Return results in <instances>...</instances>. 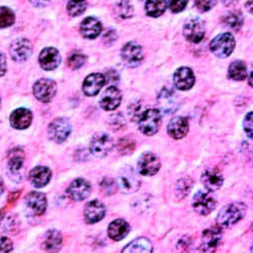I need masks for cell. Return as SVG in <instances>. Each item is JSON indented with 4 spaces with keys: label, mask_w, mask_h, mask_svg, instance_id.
<instances>
[{
    "label": "cell",
    "mask_w": 253,
    "mask_h": 253,
    "mask_svg": "<svg viewBox=\"0 0 253 253\" xmlns=\"http://www.w3.org/2000/svg\"><path fill=\"white\" fill-rule=\"evenodd\" d=\"M247 213V206L241 202H234L224 206L217 216V224L220 228H231L240 222Z\"/></svg>",
    "instance_id": "cell-1"
},
{
    "label": "cell",
    "mask_w": 253,
    "mask_h": 253,
    "mask_svg": "<svg viewBox=\"0 0 253 253\" xmlns=\"http://www.w3.org/2000/svg\"><path fill=\"white\" fill-rule=\"evenodd\" d=\"M116 181L118 187L124 194H133L138 191L141 185L140 178L138 177L135 170L130 166L122 168L118 173Z\"/></svg>",
    "instance_id": "cell-2"
},
{
    "label": "cell",
    "mask_w": 253,
    "mask_h": 253,
    "mask_svg": "<svg viewBox=\"0 0 253 253\" xmlns=\"http://www.w3.org/2000/svg\"><path fill=\"white\" fill-rule=\"evenodd\" d=\"M139 129L147 136H152L156 134L161 126V114L158 110L149 109L143 112L139 120Z\"/></svg>",
    "instance_id": "cell-3"
},
{
    "label": "cell",
    "mask_w": 253,
    "mask_h": 253,
    "mask_svg": "<svg viewBox=\"0 0 253 253\" xmlns=\"http://www.w3.org/2000/svg\"><path fill=\"white\" fill-rule=\"evenodd\" d=\"M235 48V39L230 33H224L217 36L210 44V49L216 57L227 58Z\"/></svg>",
    "instance_id": "cell-4"
},
{
    "label": "cell",
    "mask_w": 253,
    "mask_h": 253,
    "mask_svg": "<svg viewBox=\"0 0 253 253\" xmlns=\"http://www.w3.org/2000/svg\"><path fill=\"white\" fill-rule=\"evenodd\" d=\"M114 148L113 138L105 133H97L93 136L89 149L92 155L98 158L107 156Z\"/></svg>",
    "instance_id": "cell-5"
},
{
    "label": "cell",
    "mask_w": 253,
    "mask_h": 253,
    "mask_svg": "<svg viewBox=\"0 0 253 253\" xmlns=\"http://www.w3.org/2000/svg\"><path fill=\"white\" fill-rule=\"evenodd\" d=\"M138 172L144 176L155 175L161 167L159 157L152 152L143 153L138 160Z\"/></svg>",
    "instance_id": "cell-6"
},
{
    "label": "cell",
    "mask_w": 253,
    "mask_h": 253,
    "mask_svg": "<svg viewBox=\"0 0 253 253\" xmlns=\"http://www.w3.org/2000/svg\"><path fill=\"white\" fill-rule=\"evenodd\" d=\"M193 208L195 212L201 216H208L216 208L214 197L204 191H199L193 198Z\"/></svg>",
    "instance_id": "cell-7"
},
{
    "label": "cell",
    "mask_w": 253,
    "mask_h": 253,
    "mask_svg": "<svg viewBox=\"0 0 253 253\" xmlns=\"http://www.w3.org/2000/svg\"><path fill=\"white\" fill-rule=\"evenodd\" d=\"M33 91L38 100L47 103L52 101L55 97L57 93V85L53 80L43 78L35 83Z\"/></svg>",
    "instance_id": "cell-8"
},
{
    "label": "cell",
    "mask_w": 253,
    "mask_h": 253,
    "mask_svg": "<svg viewBox=\"0 0 253 253\" xmlns=\"http://www.w3.org/2000/svg\"><path fill=\"white\" fill-rule=\"evenodd\" d=\"M71 133V125L68 120L58 118L54 120L48 128V135L56 143H63L67 140Z\"/></svg>",
    "instance_id": "cell-9"
},
{
    "label": "cell",
    "mask_w": 253,
    "mask_h": 253,
    "mask_svg": "<svg viewBox=\"0 0 253 253\" xmlns=\"http://www.w3.org/2000/svg\"><path fill=\"white\" fill-rule=\"evenodd\" d=\"M121 56L125 64L131 68L139 66L144 58L142 47L136 42L126 44L122 49Z\"/></svg>",
    "instance_id": "cell-10"
},
{
    "label": "cell",
    "mask_w": 253,
    "mask_h": 253,
    "mask_svg": "<svg viewBox=\"0 0 253 253\" xmlns=\"http://www.w3.org/2000/svg\"><path fill=\"white\" fill-rule=\"evenodd\" d=\"M25 161V153L20 148H14L9 151L7 156V168L9 176L13 181H19L22 178V171Z\"/></svg>",
    "instance_id": "cell-11"
},
{
    "label": "cell",
    "mask_w": 253,
    "mask_h": 253,
    "mask_svg": "<svg viewBox=\"0 0 253 253\" xmlns=\"http://www.w3.org/2000/svg\"><path fill=\"white\" fill-rule=\"evenodd\" d=\"M206 26L201 18H192L185 23L183 27V36L192 43H200L205 38Z\"/></svg>",
    "instance_id": "cell-12"
},
{
    "label": "cell",
    "mask_w": 253,
    "mask_h": 253,
    "mask_svg": "<svg viewBox=\"0 0 253 253\" xmlns=\"http://www.w3.org/2000/svg\"><path fill=\"white\" fill-rule=\"evenodd\" d=\"M9 53L13 61L25 62L30 58L33 53V45L28 39H16L10 45Z\"/></svg>",
    "instance_id": "cell-13"
},
{
    "label": "cell",
    "mask_w": 253,
    "mask_h": 253,
    "mask_svg": "<svg viewBox=\"0 0 253 253\" xmlns=\"http://www.w3.org/2000/svg\"><path fill=\"white\" fill-rule=\"evenodd\" d=\"M158 107L165 115L173 114L178 108V100L173 90L164 87L158 95Z\"/></svg>",
    "instance_id": "cell-14"
},
{
    "label": "cell",
    "mask_w": 253,
    "mask_h": 253,
    "mask_svg": "<svg viewBox=\"0 0 253 253\" xmlns=\"http://www.w3.org/2000/svg\"><path fill=\"white\" fill-rule=\"evenodd\" d=\"M91 193V184L83 178H77L71 182L67 189L69 198L75 202L85 200Z\"/></svg>",
    "instance_id": "cell-15"
},
{
    "label": "cell",
    "mask_w": 253,
    "mask_h": 253,
    "mask_svg": "<svg viewBox=\"0 0 253 253\" xmlns=\"http://www.w3.org/2000/svg\"><path fill=\"white\" fill-rule=\"evenodd\" d=\"M173 83L177 89L185 91L191 89L195 84V74L188 67L178 68L173 75Z\"/></svg>",
    "instance_id": "cell-16"
},
{
    "label": "cell",
    "mask_w": 253,
    "mask_h": 253,
    "mask_svg": "<svg viewBox=\"0 0 253 253\" xmlns=\"http://www.w3.org/2000/svg\"><path fill=\"white\" fill-rule=\"evenodd\" d=\"M39 62L41 67L46 71L55 70L61 63V56L57 49L55 48H45L41 52L39 57Z\"/></svg>",
    "instance_id": "cell-17"
},
{
    "label": "cell",
    "mask_w": 253,
    "mask_h": 253,
    "mask_svg": "<svg viewBox=\"0 0 253 253\" xmlns=\"http://www.w3.org/2000/svg\"><path fill=\"white\" fill-rule=\"evenodd\" d=\"M122 101V93L116 86H110L102 93L99 104L104 111L116 110Z\"/></svg>",
    "instance_id": "cell-18"
},
{
    "label": "cell",
    "mask_w": 253,
    "mask_h": 253,
    "mask_svg": "<svg viewBox=\"0 0 253 253\" xmlns=\"http://www.w3.org/2000/svg\"><path fill=\"white\" fill-rule=\"evenodd\" d=\"M26 205L33 214L41 216L47 210V198L43 193L32 192L26 197Z\"/></svg>",
    "instance_id": "cell-19"
},
{
    "label": "cell",
    "mask_w": 253,
    "mask_h": 253,
    "mask_svg": "<svg viewBox=\"0 0 253 253\" xmlns=\"http://www.w3.org/2000/svg\"><path fill=\"white\" fill-rule=\"evenodd\" d=\"M105 216V207L104 205L97 201H91L86 204L84 208V219L88 224H94L101 221Z\"/></svg>",
    "instance_id": "cell-20"
},
{
    "label": "cell",
    "mask_w": 253,
    "mask_h": 253,
    "mask_svg": "<svg viewBox=\"0 0 253 253\" xmlns=\"http://www.w3.org/2000/svg\"><path fill=\"white\" fill-rule=\"evenodd\" d=\"M189 130V124L184 117L173 118L167 126V133L171 138L180 140L185 137Z\"/></svg>",
    "instance_id": "cell-21"
},
{
    "label": "cell",
    "mask_w": 253,
    "mask_h": 253,
    "mask_svg": "<svg viewBox=\"0 0 253 253\" xmlns=\"http://www.w3.org/2000/svg\"><path fill=\"white\" fill-rule=\"evenodd\" d=\"M202 182L210 192H216L220 189L224 183V177L220 170L213 168L207 169L202 174Z\"/></svg>",
    "instance_id": "cell-22"
},
{
    "label": "cell",
    "mask_w": 253,
    "mask_h": 253,
    "mask_svg": "<svg viewBox=\"0 0 253 253\" xmlns=\"http://www.w3.org/2000/svg\"><path fill=\"white\" fill-rule=\"evenodd\" d=\"M105 84L104 75L100 73H93L87 76L83 82L82 89L83 92L87 96H94L96 95L102 86Z\"/></svg>",
    "instance_id": "cell-23"
},
{
    "label": "cell",
    "mask_w": 253,
    "mask_h": 253,
    "mask_svg": "<svg viewBox=\"0 0 253 253\" xmlns=\"http://www.w3.org/2000/svg\"><path fill=\"white\" fill-rule=\"evenodd\" d=\"M33 121V114L30 110L20 108L12 112L10 115V125L16 130L29 128Z\"/></svg>",
    "instance_id": "cell-24"
},
{
    "label": "cell",
    "mask_w": 253,
    "mask_h": 253,
    "mask_svg": "<svg viewBox=\"0 0 253 253\" xmlns=\"http://www.w3.org/2000/svg\"><path fill=\"white\" fill-rule=\"evenodd\" d=\"M63 244V237L60 232L56 229H51L43 237L42 247L48 253H57Z\"/></svg>",
    "instance_id": "cell-25"
},
{
    "label": "cell",
    "mask_w": 253,
    "mask_h": 253,
    "mask_svg": "<svg viewBox=\"0 0 253 253\" xmlns=\"http://www.w3.org/2000/svg\"><path fill=\"white\" fill-rule=\"evenodd\" d=\"M101 24L95 17L89 16L84 18L80 25V33L83 38L93 40L97 38L101 33Z\"/></svg>",
    "instance_id": "cell-26"
},
{
    "label": "cell",
    "mask_w": 253,
    "mask_h": 253,
    "mask_svg": "<svg viewBox=\"0 0 253 253\" xmlns=\"http://www.w3.org/2000/svg\"><path fill=\"white\" fill-rule=\"evenodd\" d=\"M52 177V171L48 167L37 166L30 172L31 183L38 188L46 186Z\"/></svg>",
    "instance_id": "cell-27"
},
{
    "label": "cell",
    "mask_w": 253,
    "mask_h": 253,
    "mask_svg": "<svg viewBox=\"0 0 253 253\" xmlns=\"http://www.w3.org/2000/svg\"><path fill=\"white\" fill-rule=\"evenodd\" d=\"M130 232V225L128 222L123 219H117L113 221L109 228H108V234L109 237L115 241H120L124 239Z\"/></svg>",
    "instance_id": "cell-28"
},
{
    "label": "cell",
    "mask_w": 253,
    "mask_h": 253,
    "mask_svg": "<svg viewBox=\"0 0 253 253\" xmlns=\"http://www.w3.org/2000/svg\"><path fill=\"white\" fill-rule=\"evenodd\" d=\"M153 246L149 239L139 237L126 245L122 253H152Z\"/></svg>",
    "instance_id": "cell-29"
},
{
    "label": "cell",
    "mask_w": 253,
    "mask_h": 253,
    "mask_svg": "<svg viewBox=\"0 0 253 253\" xmlns=\"http://www.w3.org/2000/svg\"><path fill=\"white\" fill-rule=\"evenodd\" d=\"M222 240V231L220 227H211L206 229L203 232L202 243L209 246L216 248L220 245Z\"/></svg>",
    "instance_id": "cell-30"
},
{
    "label": "cell",
    "mask_w": 253,
    "mask_h": 253,
    "mask_svg": "<svg viewBox=\"0 0 253 253\" xmlns=\"http://www.w3.org/2000/svg\"><path fill=\"white\" fill-rule=\"evenodd\" d=\"M228 76L232 80L236 81H242L247 76V68L244 64V62L240 60L233 61L230 64L228 68Z\"/></svg>",
    "instance_id": "cell-31"
},
{
    "label": "cell",
    "mask_w": 253,
    "mask_h": 253,
    "mask_svg": "<svg viewBox=\"0 0 253 253\" xmlns=\"http://www.w3.org/2000/svg\"><path fill=\"white\" fill-rule=\"evenodd\" d=\"M167 7L166 0H147L145 10L147 15L151 17H158L162 15Z\"/></svg>",
    "instance_id": "cell-32"
},
{
    "label": "cell",
    "mask_w": 253,
    "mask_h": 253,
    "mask_svg": "<svg viewBox=\"0 0 253 253\" xmlns=\"http://www.w3.org/2000/svg\"><path fill=\"white\" fill-rule=\"evenodd\" d=\"M194 181L191 177H182L177 180L174 188V195L177 200H183L192 191Z\"/></svg>",
    "instance_id": "cell-33"
},
{
    "label": "cell",
    "mask_w": 253,
    "mask_h": 253,
    "mask_svg": "<svg viewBox=\"0 0 253 253\" xmlns=\"http://www.w3.org/2000/svg\"><path fill=\"white\" fill-rule=\"evenodd\" d=\"M223 23L226 27L234 31H238L243 25V15L240 11H231L224 16Z\"/></svg>",
    "instance_id": "cell-34"
},
{
    "label": "cell",
    "mask_w": 253,
    "mask_h": 253,
    "mask_svg": "<svg viewBox=\"0 0 253 253\" xmlns=\"http://www.w3.org/2000/svg\"><path fill=\"white\" fill-rule=\"evenodd\" d=\"M115 11L119 17L126 19L133 15L134 7L129 0H120V1L116 4Z\"/></svg>",
    "instance_id": "cell-35"
},
{
    "label": "cell",
    "mask_w": 253,
    "mask_h": 253,
    "mask_svg": "<svg viewBox=\"0 0 253 253\" xmlns=\"http://www.w3.org/2000/svg\"><path fill=\"white\" fill-rule=\"evenodd\" d=\"M15 22V14L12 9L6 6L0 7V29L12 26Z\"/></svg>",
    "instance_id": "cell-36"
},
{
    "label": "cell",
    "mask_w": 253,
    "mask_h": 253,
    "mask_svg": "<svg viewBox=\"0 0 253 253\" xmlns=\"http://www.w3.org/2000/svg\"><path fill=\"white\" fill-rule=\"evenodd\" d=\"M86 6V0H69L67 3V11L71 16H78L85 11Z\"/></svg>",
    "instance_id": "cell-37"
},
{
    "label": "cell",
    "mask_w": 253,
    "mask_h": 253,
    "mask_svg": "<svg viewBox=\"0 0 253 253\" xmlns=\"http://www.w3.org/2000/svg\"><path fill=\"white\" fill-rule=\"evenodd\" d=\"M135 141L133 139L126 137L119 141L117 148L119 153H121L122 155H128L133 153V151L135 150Z\"/></svg>",
    "instance_id": "cell-38"
},
{
    "label": "cell",
    "mask_w": 253,
    "mask_h": 253,
    "mask_svg": "<svg viewBox=\"0 0 253 253\" xmlns=\"http://www.w3.org/2000/svg\"><path fill=\"white\" fill-rule=\"evenodd\" d=\"M117 188H118L117 181H115L112 178L105 177L100 182V189H101L102 194H104L105 196H112V195H114L117 192Z\"/></svg>",
    "instance_id": "cell-39"
},
{
    "label": "cell",
    "mask_w": 253,
    "mask_h": 253,
    "mask_svg": "<svg viewBox=\"0 0 253 253\" xmlns=\"http://www.w3.org/2000/svg\"><path fill=\"white\" fill-rule=\"evenodd\" d=\"M85 61H86V57L84 55H82V54H73L68 59V64H69V67L71 69L77 70V69L81 68L84 65Z\"/></svg>",
    "instance_id": "cell-40"
},
{
    "label": "cell",
    "mask_w": 253,
    "mask_h": 253,
    "mask_svg": "<svg viewBox=\"0 0 253 253\" xmlns=\"http://www.w3.org/2000/svg\"><path fill=\"white\" fill-rule=\"evenodd\" d=\"M217 3V0H195V4L197 8L202 11L206 12L212 9Z\"/></svg>",
    "instance_id": "cell-41"
},
{
    "label": "cell",
    "mask_w": 253,
    "mask_h": 253,
    "mask_svg": "<svg viewBox=\"0 0 253 253\" xmlns=\"http://www.w3.org/2000/svg\"><path fill=\"white\" fill-rule=\"evenodd\" d=\"M243 128L246 135L253 139V112L247 114L243 121Z\"/></svg>",
    "instance_id": "cell-42"
},
{
    "label": "cell",
    "mask_w": 253,
    "mask_h": 253,
    "mask_svg": "<svg viewBox=\"0 0 253 253\" xmlns=\"http://www.w3.org/2000/svg\"><path fill=\"white\" fill-rule=\"evenodd\" d=\"M187 5V0H168V7L174 13L182 11Z\"/></svg>",
    "instance_id": "cell-43"
},
{
    "label": "cell",
    "mask_w": 253,
    "mask_h": 253,
    "mask_svg": "<svg viewBox=\"0 0 253 253\" xmlns=\"http://www.w3.org/2000/svg\"><path fill=\"white\" fill-rule=\"evenodd\" d=\"M12 250V241L7 237H0V253H11Z\"/></svg>",
    "instance_id": "cell-44"
},
{
    "label": "cell",
    "mask_w": 253,
    "mask_h": 253,
    "mask_svg": "<svg viewBox=\"0 0 253 253\" xmlns=\"http://www.w3.org/2000/svg\"><path fill=\"white\" fill-rule=\"evenodd\" d=\"M111 126H113V128H114L115 130L123 129L124 126H126L125 118H124L121 114L114 115V116L111 118Z\"/></svg>",
    "instance_id": "cell-45"
},
{
    "label": "cell",
    "mask_w": 253,
    "mask_h": 253,
    "mask_svg": "<svg viewBox=\"0 0 253 253\" xmlns=\"http://www.w3.org/2000/svg\"><path fill=\"white\" fill-rule=\"evenodd\" d=\"M117 34L114 30H108L107 32H105L103 34V37H102V42L104 45L107 46H111L113 43H115V42L117 41Z\"/></svg>",
    "instance_id": "cell-46"
},
{
    "label": "cell",
    "mask_w": 253,
    "mask_h": 253,
    "mask_svg": "<svg viewBox=\"0 0 253 253\" xmlns=\"http://www.w3.org/2000/svg\"><path fill=\"white\" fill-rule=\"evenodd\" d=\"M7 70V64H6V57L4 53L0 51V77L3 76Z\"/></svg>",
    "instance_id": "cell-47"
},
{
    "label": "cell",
    "mask_w": 253,
    "mask_h": 253,
    "mask_svg": "<svg viewBox=\"0 0 253 253\" xmlns=\"http://www.w3.org/2000/svg\"><path fill=\"white\" fill-rule=\"evenodd\" d=\"M194 253H216V248H213V247H209L205 244H201L196 250Z\"/></svg>",
    "instance_id": "cell-48"
},
{
    "label": "cell",
    "mask_w": 253,
    "mask_h": 253,
    "mask_svg": "<svg viewBox=\"0 0 253 253\" xmlns=\"http://www.w3.org/2000/svg\"><path fill=\"white\" fill-rule=\"evenodd\" d=\"M104 78H105V80H107L105 82H118V80H119V76L116 71L108 72L107 76H104Z\"/></svg>",
    "instance_id": "cell-49"
},
{
    "label": "cell",
    "mask_w": 253,
    "mask_h": 253,
    "mask_svg": "<svg viewBox=\"0 0 253 253\" xmlns=\"http://www.w3.org/2000/svg\"><path fill=\"white\" fill-rule=\"evenodd\" d=\"M31 3L37 7H42L45 6L46 4H48L51 0H30Z\"/></svg>",
    "instance_id": "cell-50"
},
{
    "label": "cell",
    "mask_w": 253,
    "mask_h": 253,
    "mask_svg": "<svg viewBox=\"0 0 253 253\" xmlns=\"http://www.w3.org/2000/svg\"><path fill=\"white\" fill-rule=\"evenodd\" d=\"M245 7L251 14H253V0H247L245 3Z\"/></svg>",
    "instance_id": "cell-51"
},
{
    "label": "cell",
    "mask_w": 253,
    "mask_h": 253,
    "mask_svg": "<svg viewBox=\"0 0 253 253\" xmlns=\"http://www.w3.org/2000/svg\"><path fill=\"white\" fill-rule=\"evenodd\" d=\"M221 1H222V3H223L224 5H226V6H231V5L235 4L237 1H239V0H221Z\"/></svg>",
    "instance_id": "cell-52"
},
{
    "label": "cell",
    "mask_w": 253,
    "mask_h": 253,
    "mask_svg": "<svg viewBox=\"0 0 253 253\" xmlns=\"http://www.w3.org/2000/svg\"><path fill=\"white\" fill-rule=\"evenodd\" d=\"M4 192V183H3V180L0 178V196H1Z\"/></svg>",
    "instance_id": "cell-53"
},
{
    "label": "cell",
    "mask_w": 253,
    "mask_h": 253,
    "mask_svg": "<svg viewBox=\"0 0 253 253\" xmlns=\"http://www.w3.org/2000/svg\"><path fill=\"white\" fill-rule=\"evenodd\" d=\"M248 83H249V85H250L251 87H253V70H252V72H251V74H250V76H249Z\"/></svg>",
    "instance_id": "cell-54"
},
{
    "label": "cell",
    "mask_w": 253,
    "mask_h": 253,
    "mask_svg": "<svg viewBox=\"0 0 253 253\" xmlns=\"http://www.w3.org/2000/svg\"><path fill=\"white\" fill-rule=\"evenodd\" d=\"M251 253H253V244H252V247H251Z\"/></svg>",
    "instance_id": "cell-55"
},
{
    "label": "cell",
    "mask_w": 253,
    "mask_h": 253,
    "mask_svg": "<svg viewBox=\"0 0 253 253\" xmlns=\"http://www.w3.org/2000/svg\"><path fill=\"white\" fill-rule=\"evenodd\" d=\"M0 107H1V99H0Z\"/></svg>",
    "instance_id": "cell-56"
}]
</instances>
